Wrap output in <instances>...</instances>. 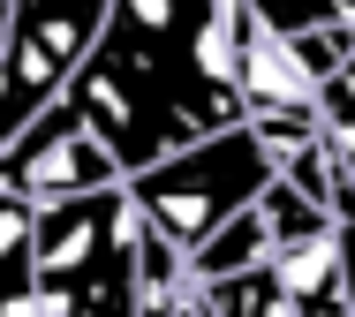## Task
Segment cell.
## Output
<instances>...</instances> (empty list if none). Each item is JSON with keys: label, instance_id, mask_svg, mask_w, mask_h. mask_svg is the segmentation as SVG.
I'll use <instances>...</instances> for the list:
<instances>
[{"label": "cell", "instance_id": "obj_1", "mask_svg": "<svg viewBox=\"0 0 355 317\" xmlns=\"http://www.w3.org/2000/svg\"><path fill=\"white\" fill-rule=\"evenodd\" d=\"M205 15H212V0H106V23L61 98L106 144L114 174H137L174 144L205 136L197 69H189Z\"/></svg>", "mask_w": 355, "mask_h": 317}, {"label": "cell", "instance_id": "obj_2", "mask_svg": "<svg viewBox=\"0 0 355 317\" xmlns=\"http://www.w3.org/2000/svg\"><path fill=\"white\" fill-rule=\"evenodd\" d=\"M265 181H272V158H265V144L234 121V129L189 136V144H174L166 158L121 174V197H129V212H137L174 257H189L227 212L257 204Z\"/></svg>", "mask_w": 355, "mask_h": 317}, {"label": "cell", "instance_id": "obj_3", "mask_svg": "<svg viewBox=\"0 0 355 317\" xmlns=\"http://www.w3.org/2000/svg\"><path fill=\"white\" fill-rule=\"evenodd\" d=\"M106 0H0V144L83 69Z\"/></svg>", "mask_w": 355, "mask_h": 317}, {"label": "cell", "instance_id": "obj_4", "mask_svg": "<svg viewBox=\"0 0 355 317\" xmlns=\"http://www.w3.org/2000/svg\"><path fill=\"white\" fill-rule=\"evenodd\" d=\"M106 181H121V174H114L106 144L76 121L69 98L38 106V114L0 144V189H15L31 212L61 204V197H91V189H106Z\"/></svg>", "mask_w": 355, "mask_h": 317}, {"label": "cell", "instance_id": "obj_5", "mask_svg": "<svg viewBox=\"0 0 355 317\" xmlns=\"http://www.w3.org/2000/svg\"><path fill=\"white\" fill-rule=\"evenodd\" d=\"M265 272L280 280V295L295 310L340 302V295H348V219H325V227H310V235L280 242V249L265 257Z\"/></svg>", "mask_w": 355, "mask_h": 317}, {"label": "cell", "instance_id": "obj_6", "mask_svg": "<svg viewBox=\"0 0 355 317\" xmlns=\"http://www.w3.org/2000/svg\"><path fill=\"white\" fill-rule=\"evenodd\" d=\"M265 257H272V235H265L257 204H242V212H227L212 235L182 257V280L189 287H212V280H234V272H257Z\"/></svg>", "mask_w": 355, "mask_h": 317}, {"label": "cell", "instance_id": "obj_7", "mask_svg": "<svg viewBox=\"0 0 355 317\" xmlns=\"http://www.w3.org/2000/svg\"><path fill=\"white\" fill-rule=\"evenodd\" d=\"M197 302L212 317H302L295 302L280 295V280L257 264V272H234V280H212V287H197Z\"/></svg>", "mask_w": 355, "mask_h": 317}, {"label": "cell", "instance_id": "obj_8", "mask_svg": "<svg viewBox=\"0 0 355 317\" xmlns=\"http://www.w3.org/2000/svg\"><path fill=\"white\" fill-rule=\"evenodd\" d=\"M242 15L272 38H302V30H340L355 23V0H242Z\"/></svg>", "mask_w": 355, "mask_h": 317}, {"label": "cell", "instance_id": "obj_9", "mask_svg": "<svg viewBox=\"0 0 355 317\" xmlns=\"http://www.w3.org/2000/svg\"><path fill=\"white\" fill-rule=\"evenodd\" d=\"M31 219H38V212H31L15 189H0V302L31 287Z\"/></svg>", "mask_w": 355, "mask_h": 317}, {"label": "cell", "instance_id": "obj_10", "mask_svg": "<svg viewBox=\"0 0 355 317\" xmlns=\"http://www.w3.org/2000/svg\"><path fill=\"white\" fill-rule=\"evenodd\" d=\"M257 219H265V235H272V249H280V242H295V235H310V227H325V219H333V212H318V204H310V197H295V189H287L280 174H272V181H265V189H257Z\"/></svg>", "mask_w": 355, "mask_h": 317}]
</instances>
